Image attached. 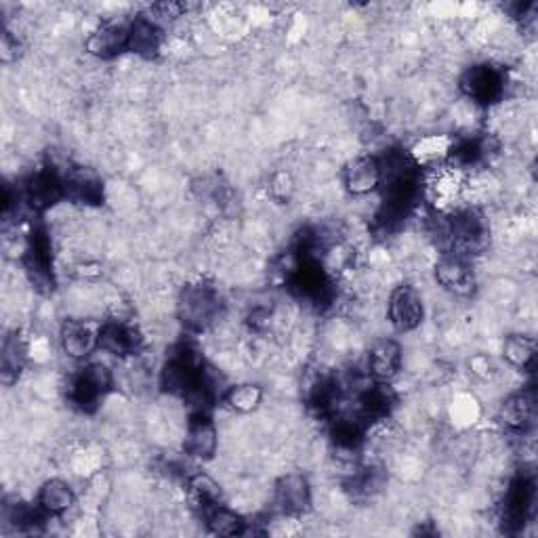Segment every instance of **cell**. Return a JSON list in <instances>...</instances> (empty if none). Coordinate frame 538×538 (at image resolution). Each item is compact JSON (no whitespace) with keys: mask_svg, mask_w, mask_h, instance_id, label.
Wrapping results in <instances>:
<instances>
[{"mask_svg":"<svg viewBox=\"0 0 538 538\" xmlns=\"http://www.w3.org/2000/svg\"><path fill=\"white\" fill-rule=\"evenodd\" d=\"M160 387L171 396L190 400L198 406L196 410H204V404L213 398V385L204 368V360L188 345L177 347L175 354H171L164 364Z\"/></svg>","mask_w":538,"mask_h":538,"instance_id":"obj_1","label":"cell"},{"mask_svg":"<svg viewBox=\"0 0 538 538\" xmlns=\"http://www.w3.org/2000/svg\"><path fill=\"white\" fill-rule=\"evenodd\" d=\"M223 312V297L209 282H192L179 293L177 318L190 333H206L221 320Z\"/></svg>","mask_w":538,"mask_h":538,"instance_id":"obj_2","label":"cell"},{"mask_svg":"<svg viewBox=\"0 0 538 538\" xmlns=\"http://www.w3.org/2000/svg\"><path fill=\"white\" fill-rule=\"evenodd\" d=\"M446 240L452 255L467 259L473 253H480L488 242V223L484 215L473 209L457 211L448 219Z\"/></svg>","mask_w":538,"mask_h":538,"instance_id":"obj_3","label":"cell"},{"mask_svg":"<svg viewBox=\"0 0 538 538\" xmlns=\"http://www.w3.org/2000/svg\"><path fill=\"white\" fill-rule=\"evenodd\" d=\"M112 385V370L101 362H91L74 375L70 383V400L82 410H93L112 391Z\"/></svg>","mask_w":538,"mask_h":538,"instance_id":"obj_4","label":"cell"},{"mask_svg":"<svg viewBox=\"0 0 538 538\" xmlns=\"http://www.w3.org/2000/svg\"><path fill=\"white\" fill-rule=\"evenodd\" d=\"M387 316L391 326L400 330V333H410V330L419 328L425 318L421 293L410 284H400L393 288L387 303Z\"/></svg>","mask_w":538,"mask_h":538,"instance_id":"obj_5","label":"cell"},{"mask_svg":"<svg viewBox=\"0 0 538 538\" xmlns=\"http://www.w3.org/2000/svg\"><path fill=\"white\" fill-rule=\"evenodd\" d=\"M461 91L480 106H490L505 95V74L490 64L473 66L461 76Z\"/></svg>","mask_w":538,"mask_h":538,"instance_id":"obj_6","label":"cell"},{"mask_svg":"<svg viewBox=\"0 0 538 538\" xmlns=\"http://www.w3.org/2000/svg\"><path fill=\"white\" fill-rule=\"evenodd\" d=\"M24 198L30 204V209L36 213H45L51 206L66 196V181L64 173H59L53 167L36 171L24 188Z\"/></svg>","mask_w":538,"mask_h":538,"instance_id":"obj_7","label":"cell"},{"mask_svg":"<svg viewBox=\"0 0 538 538\" xmlns=\"http://www.w3.org/2000/svg\"><path fill=\"white\" fill-rule=\"evenodd\" d=\"M183 448L188 457L198 461H211L219 448V433L217 425L206 410H196L188 421L185 429Z\"/></svg>","mask_w":538,"mask_h":538,"instance_id":"obj_8","label":"cell"},{"mask_svg":"<svg viewBox=\"0 0 538 538\" xmlns=\"http://www.w3.org/2000/svg\"><path fill=\"white\" fill-rule=\"evenodd\" d=\"M276 507L291 517H299L312 507V486L303 473H286L276 482Z\"/></svg>","mask_w":538,"mask_h":538,"instance_id":"obj_9","label":"cell"},{"mask_svg":"<svg viewBox=\"0 0 538 538\" xmlns=\"http://www.w3.org/2000/svg\"><path fill=\"white\" fill-rule=\"evenodd\" d=\"M383 169L377 156H360L349 160L343 169V185L351 196H368L381 190Z\"/></svg>","mask_w":538,"mask_h":538,"instance_id":"obj_10","label":"cell"},{"mask_svg":"<svg viewBox=\"0 0 538 538\" xmlns=\"http://www.w3.org/2000/svg\"><path fill=\"white\" fill-rule=\"evenodd\" d=\"M534 505V482L528 475H517L509 484L503 501V526L509 530H520Z\"/></svg>","mask_w":538,"mask_h":538,"instance_id":"obj_11","label":"cell"},{"mask_svg":"<svg viewBox=\"0 0 538 538\" xmlns=\"http://www.w3.org/2000/svg\"><path fill=\"white\" fill-rule=\"evenodd\" d=\"M427 198L442 211L452 209L465 194V177L461 169L436 167V173L425 183Z\"/></svg>","mask_w":538,"mask_h":538,"instance_id":"obj_12","label":"cell"},{"mask_svg":"<svg viewBox=\"0 0 538 538\" xmlns=\"http://www.w3.org/2000/svg\"><path fill=\"white\" fill-rule=\"evenodd\" d=\"M436 280L448 293L457 297H469L475 291L473 267L465 257L444 255L436 265Z\"/></svg>","mask_w":538,"mask_h":538,"instance_id":"obj_13","label":"cell"},{"mask_svg":"<svg viewBox=\"0 0 538 538\" xmlns=\"http://www.w3.org/2000/svg\"><path fill=\"white\" fill-rule=\"evenodd\" d=\"M61 349L74 360H85L99 347V326L85 320H66L59 330Z\"/></svg>","mask_w":538,"mask_h":538,"instance_id":"obj_14","label":"cell"},{"mask_svg":"<svg viewBox=\"0 0 538 538\" xmlns=\"http://www.w3.org/2000/svg\"><path fill=\"white\" fill-rule=\"evenodd\" d=\"M536 419V396L534 389L515 391L501 404L499 421L515 433H526L532 429Z\"/></svg>","mask_w":538,"mask_h":538,"instance_id":"obj_15","label":"cell"},{"mask_svg":"<svg viewBox=\"0 0 538 538\" xmlns=\"http://www.w3.org/2000/svg\"><path fill=\"white\" fill-rule=\"evenodd\" d=\"M402 368V345L396 339H379L368 351V372L372 381L389 383Z\"/></svg>","mask_w":538,"mask_h":538,"instance_id":"obj_16","label":"cell"},{"mask_svg":"<svg viewBox=\"0 0 538 538\" xmlns=\"http://www.w3.org/2000/svg\"><path fill=\"white\" fill-rule=\"evenodd\" d=\"M139 347L141 337L135 326L122 320H110L99 326V349L106 351V354L124 358L133 356L135 351H139Z\"/></svg>","mask_w":538,"mask_h":538,"instance_id":"obj_17","label":"cell"},{"mask_svg":"<svg viewBox=\"0 0 538 538\" xmlns=\"http://www.w3.org/2000/svg\"><path fill=\"white\" fill-rule=\"evenodd\" d=\"M87 51L99 59H112L129 51V26L124 24H103L91 32L85 43Z\"/></svg>","mask_w":538,"mask_h":538,"instance_id":"obj_18","label":"cell"},{"mask_svg":"<svg viewBox=\"0 0 538 538\" xmlns=\"http://www.w3.org/2000/svg\"><path fill=\"white\" fill-rule=\"evenodd\" d=\"M66 181V196L80 202V204H101L103 202V179L85 167L68 169L64 173Z\"/></svg>","mask_w":538,"mask_h":538,"instance_id":"obj_19","label":"cell"},{"mask_svg":"<svg viewBox=\"0 0 538 538\" xmlns=\"http://www.w3.org/2000/svg\"><path fill=\"white\" fill-rule=\"evenodd\" d=\"M162 47V30L156 19L148 15H139L129 24V51L152 59Z\"/></svg>","mask_w":538,"mask_h":538,"instance_id":"obj_20","label":"cell"},{"mask_svg":"<svg viewBox=\"0 0 538 538\" xmlns=\"http://www.w3.org/2000/svg\"><path fill=\"white\" fill-rule=\"evenodd\" d=\"M26 267L32 274V280L40 284H53V255L51 242L45 232H32L26 248Z\"/></svg>","mask_w":538,"mask_h":538,"instance_id":"obj_21","label":"cell"},{"mask_svg":"<svg viewBox=\"0 0 538 538\" xmlns=\"http://www.w3.org/2000/svg\"><path fill=\"white\" fill-rule=\"evenodd\" d=\"M36 503V507L47 517H59L72 509V505L76 503V494L68 482L53 478L40 486Z\"/></svg>","mask_w":538,"mask_h":538,"instance_id":"obj_22","label":"cell"},{"mask_svg":"<svg viewBox=\"0 0 538 538\" xmlns=\"http://www.w3.org/2000/svg\"><path fill=\"white\" fill-rule=\"evenodd\" d=\"M452 146H454V141L446 135H429L415 143V148L410 150V156L421 169L423 167L436 169V167H442V162L450 158Z\"/></svg>","mask_w":538,"mask_h":538,"instance_id":"obj_23","label":"cell"},{"mask_svg":"<svg viewBox=\"0 0 538 538\" xmlns=\"http://www.w3.org/2000/svg\"><path fill=\"white\" fill-rule=\"evenodd\" d=\"M221 400L227 408L240 412V415H246V412L257 410L259 404L263 402V389L261 385H255V383L232 385L223 391Z\"/></svg>","mask_w":538,"mask_h":538,"instance_id":"obj_24","label":"cell"},{"mask_svg":"<svg viewBox=\"0 0 538 538\" xmlns=\"http://www.w3.org/2000/svg\"><path fill=\"white\" fill-rule=\"evenodd\" d=\"M26 364V345L17 335H11L3 341V354H0V377L5 385L17 381L19 372L24 370Z\"/></svg>","mask_w":538,"mask_h":538,"instance_id":"obj_25","label":"cell"},{"mask_svg":"<svg viewBox=\"0 0 538 538\" xmlns=\"http://www.w3.org/2000/svg\"><path fill=\"white\" fill-rule=\"evenodd\" d=\"M505 360L517 370H530L536 360V341L528 335H509L503 343Z\"/></svg>","mask_w":538,"mask_h":538,"instance_id":"obj_26","label":"cell"},{"mask_svg":"<svg viewBox=\"0 0 538 538\" xmlns=\"http://www.w3.org/2000/svg\"><path fill=\"white\" fill-rule=\"evenodd\" d=\"M188 488H190L194 503L202 509V513L211 511L213 507L221 505L223 492H221V486L211 478V475L194 473L192 478L188 480Z\"/></svg>","mask_w":538,"mask_h":538,"instance_id":"obj_27","label":"cell"},{"mask_svg":"<svg viewBox=\"0 0 538 538\" xmlns=\"http://www.w3.org/2000/svg\"><path fill=\"white\" fill-rule=\"evenodd\" d=\"M204 520H206V528H209V532L217 536H238L246 532V522L242 520V517L223 505L206 511Z\"/></svg>","mask_w":538,"mask_h":538,"instance_id":"obj_28","label":"cell"},{"mask_svg":"<svg viewBox=\"0 0 538 538\" xmlns=\"http://www.w3.org/2000/svg\"><path fill=\"white\" fill-rule=\"evenodd\" d=\"M297 183L295 177L288 171H276L272 177H269V196H272L276 202L286 204L295 196Z\"/></svg>","mask_w":538,"mask_h":538,"instance_id":"obj_29","label":"cell"},{"mask_svg":"<svg viewBox=\"0 0 538 538\" xmlns=\"http://www.w3.org/2000/svg\"><path fill=\"white\" fill-rule=\"evenodd\" d=\"M22 53V45H19L17 36L11 32H3V40H0V57H3L5 64H11Z\"/></svg>","mask_w":538,"mask_h":538,"instance_id":"obj_30","label":"cell"},{"mask_svg":"<svg viewBox=\"0 0 538 538\" xmlns=\"http://www.w3.org/2000/svg\"><path fill=\"white\" fill-rule=\"evenodd\" d=\"M154 11L158 13V17L175 19V17H181V13L185 11V7L183 5H177V3H164V5H156Z\"/></svg>","mask_w":538,"mask_h":538,"instance_id":"obj_31","label":"cell"}]
</instances>
